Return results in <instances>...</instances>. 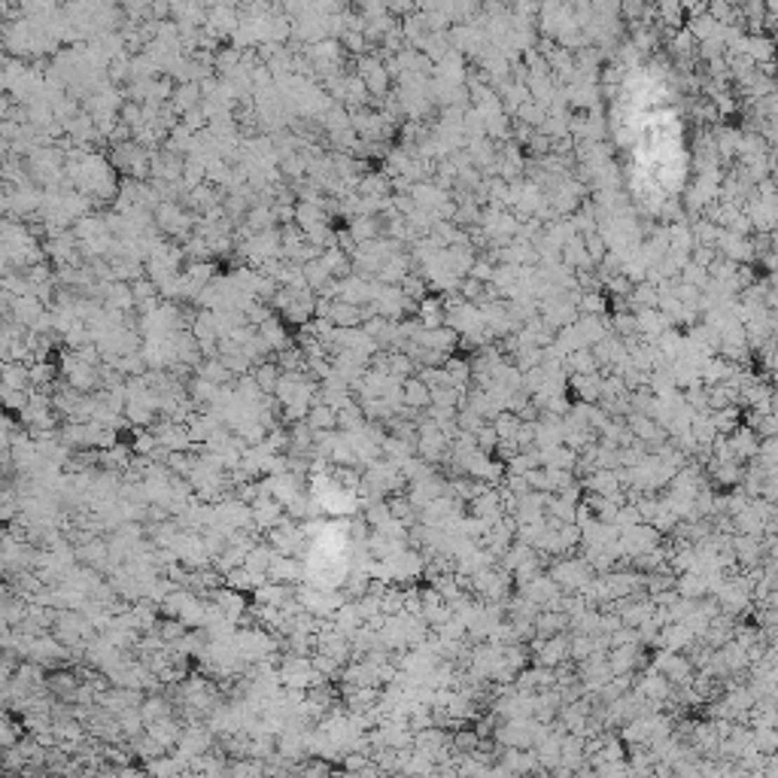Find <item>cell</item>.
Masks as SVG:
<instances>
[{
    "instance_id": "3",
    "label": "cell",
    "mask_w": 778,
    "mask_h": 778,
    "mask_svg": "<svg viewBox=\"0 0 778 778\" xmlns=\"http://www.w3.org/2000/svg\"><path fill=\"white\" fill-rule=\"evenodd\" d=\"M328 319H332V326H337V328H359L362 310L356 304H347V301H332Z\"/></svg>"
},
{
    "instance_id": "8",
    "label": "cell",
    "mask_w": 778,
    "mask_h": 778,
    "mask_svg": "<svg viewBox=\"0 0 778 778\" xmlns=\"http://www.w3.org/2000/svg\"><path fill=\"white\" fill-rule=\"evenodd\" d=\"M681 283H688V286H697L699 292H706V286L711 283L709 271L706 268H697V264H688V268L681 271Z\"/></svg>"
},
{
    "instance_id": "10",
    "label": "cell",
    "mask_w": 778,
    "mask_h": 778,
    "mask_svg": "<svg viewBox=\"0 0 778 778\" xmlns=\"http://www.w3.org/2000/svg\"><path fill=\"white\" fill-rule=\"evenodd\" d=\"M711 420H715V429H718V432H730V429L739 423V408L715 410V414H711Z\"/></svg>"
},
{
    "instance_id": "6",
    "label": "cell",
    "mask_w": 778,
    "mask_h": 778,
    "mask_svg": "<svg viewBox=\"0 0 778 778\" xmlns=\"http://www.w3.org/2000/svg\"><path fill=\"white\" fill-rule=\"evenodd\" d=\"M578 310H581V316H605L608 314V295L605 292H581Z\"/></svg>"
},
{
    "instance_id": "11",
    "label": "cell",
    "mask_w": 778,
    "mask_h": 778,
    "mask_svg": "<svg viewBox=\"0 0 778 778\" xmlns=\"http://www.w3.org/2000/svg\"><path fill=\"white\" fill-rule=\"evenodd\" d=\"M255 383H259V389H277V383H280V377H277V368H274V365H259V371H255Z\"/></svg>"
},
{
    "instance_id": "13",
    "label": "cell",
    "mask_w": 778,
    "mask_h": 778,
    "mask_svg": "<svg viewBox=\"0 0 778 778\" xmlns=\"http://www.w3.org/2000/svg\"><path fill=\"white\" fill-rule=\"evenodd\" d=\"M514 432H517V420L511 417V414H502V417L496 420V435H502V438H514Z\"/></svg>"
},
{
    "instance_id": "9",
    "label": "cell",
    "mask_w": 778,
    "mask_h": 778,
    "mask_svg": "<svg viewBox=\"0 0 778 778\" xmlns=\"http://www.w3.org/2000/svg\"><path fill=\"white\" fill-rule=\"evenodd\" d=\"M718 259V250L715 246H693V253H690V264H697V268H711V262Z\"/></svg>"
},
{
    "instance_id": "14",
    "label": "cell",
    "mask_w": 778,
    "mask_h": 778,
    "mask_svg": "<svg viewBox=\"0 0 778 778\" xmlns=\"http://www.w3.org/2000/svg\"><path fill=\"white\" fill-rule=\"evenodd\" d=\"M314 426H335V414L332 408H314V417H310Z\"/></svg>"
},
{
    "instance_id": "16",
    "label": "cell",
    "mask_w": 778,
    "mask_h": 778,
    "mask_svg": "<svg viewBox=\"0 0 778 778\" xmlns=\"http://www.w3.org/2000/svg\"><path fill=\"white\" fill-rule=\"evenodd\" d=\"M344 43L350 46L353 52H362L365 49V36L362 34H356V31H350V34H344Z\"/></svg>"
},
{
    "instance_id": "5",
    "label": "cell",
    "mask_w": 778,
    "mask_h": 778,
    "mask_svg": "<svg viewBox=\"0 0 778 778\" xmlns=\"http://www.w3.org/2000/svg\"><path fill=\"white\" fill-rule=\"evenodd\" d=\"M565 368H569L572 374H599V362H596V356H593L590 347H584V350L565 356Z\"/></svg>"
},
{
    "instance_id": "15",
    "label": "cell",
    "mask_w": 778,
    "mask_h": 778,
    "mask_svg": "<svg viewBox=\"0 0 778 778\" xmlns=\"http://www.w3.org/2000/svg\"><path fill=\"white\" fill-rule=\"evenodd\" d=\"M751 438H754V435L748 432V429H739V435H736V447H739L742 453H751V450H754V441H751Z\"/></svg>"
},
{
    "instance_id": "2",
    "label": "cell",
    "mask_w": 778,
    "mask_h": 778,
    "mask_svg": "<svg viewBox=\"0 0 778 778\" xmlns=\"http://www.w3.org/2000/svg\"><path fill=\"white\" fill-rule=\"evenodd\" d=\"M569 383H572L575 396L581 401H587V405L602 401V374H572Z\"/></svg>"
},
{
    "instance_id": "17",
    "label": "cell",
    "mask_w": 778,
    "mask_h": 778,
    "mask_svg": "<svg viewBox=\"0 0 778 778\" xmlns=\"http://www.w3.org/2000/svg\"><path fill=\"white\" fill-rule=\"evenodd\" d=\"M766 34H770V40L778 46V22H770V25H766Z\"/></svg>"
},
{
    "instance_id": "7",
    "label": "cell",
    "mask_w": 778,
    "mask_h": 778,
    "mask_svg": "<svg viewBox=\"0 0 778 778\" xmlns=\"http://www.w3.org/2000/svg\"><path fill=\"white\" fill-rule=\"evenodd\" d=\"M584 243H587V253H590L593 264H596V268H599V264H602V259H605V255H608V241H605V237H602V234L596 232V234H587V237H584Z\"/></svg>"
},
{
    "instance_id": "1",
    "label": "cell",
    "mask_w": 778,
    "mask_h": 778,
    "mask_svg": "<svg viewBox=\"0 0 778 778\" xmlns=\"http://www.w3.org/2000/svg\"><path fill=\"white\" fill-rule=\"evenodd\" d=\"M748 58H751L757 67L763 64H772L778 58V46L770 40V34H748Z\"/></svg>"
},
{
    "instance_id": "12",
    "label": "cell",
    "mask_w": 778,
    "mask_h": 778,
    "mask_svg": "<svg viewBox=\"0 0 778 778\" xmlns=\"http://www.w3.org/2000/svg\"><path fill=\"white\" fill-rule=\"evenodd\" d=\"M201 377L210 380V383H222V380H228V368H225V362H207L204 368H201Z\"/></svg>"
},
{
    "instance_id": "4",
    "label": "cell",
    "mask_w": 778,
    "mask_h": 778,
    "mask_svg": "<svg viewBox=\"0 0 778 778\" xmlns=\"http://www.w3.org/2000/svg\"><path fill=\"white\" fill-rule=\"evenodd\" d=\"M401 398H405L408 405L423 408V405H429V401H432V389H429L420 377H408L405 383H401Z\"/></svg>"
}]
</instances>
